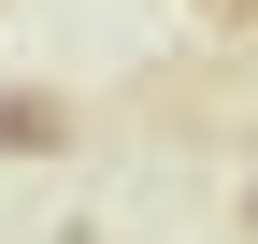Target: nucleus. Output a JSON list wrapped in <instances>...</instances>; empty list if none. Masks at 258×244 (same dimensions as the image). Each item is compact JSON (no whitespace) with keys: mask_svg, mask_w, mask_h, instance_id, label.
Wrapping results in <instances>:
<instances>
[{"mask_svg":"<svg viewBox=\"0 0 258 244\" xmlns=\"http://www.w3.org/2000/svg\"><path fill=\"white\" fill-rule=\"evenodd\" d=\"M57 158V144H72V101H43V86H0V158Z\"/></svg>","mask_w":258,"mask_h":244,"instance_id":"f257e3e1","label":"nucleus"},{"mask_svg":"<svg viewBox=\"0 0 258 244\" xmlns=\"http://www.w3.org/2000/svg\"><path fill=\"white\" fill-rule=\"evenodd\" d=\"M201 15H215V29H258V0H201Z\"/></svg>","mask_w":258,"mask_h":244,"instance_id":"f03ea898","label":"nucleus"},{"mask_svg":"<svg viewBox=\"0 0 258 244\" xmlns=\"http://www.w3.org/2000/svg\"><path fill=\"white\" fill-rule=\"evenodd\" d=\"M244 230H258V187H244Z\"/></svg>","mask_w":258,"mask_h":244,"instance_id":"7ed1b4c3","label":"nucleus"}]
</instances>
